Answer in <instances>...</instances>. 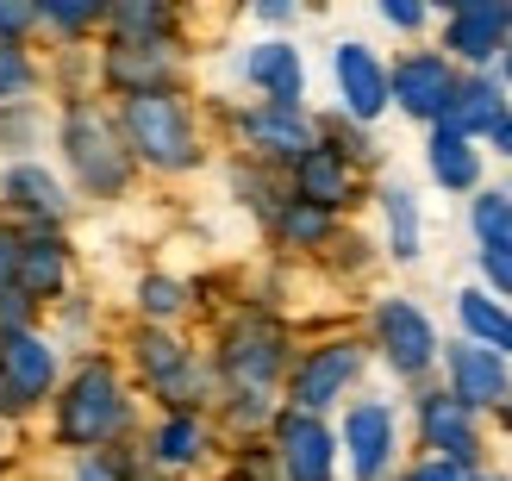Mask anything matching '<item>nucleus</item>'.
<instances>
[{"label": "nucleus", "instance_id": "41", "mask_svg": "<svg viewBox=\"0 0 512 481\" xmlns=\"http://www.w3.org/2000/svg\"><path fill=\"white\" fill-rule=\"evenodd\" d=\"M506 75H512V50H506Z\"/></svg>", "mask_w": 512, "mask_h": 481}, {"label": "nucleus", "instance_id": "19", "mask_svg": "<svg viewBox=\"0 0 512 481\" xmlns=\"http://www.w3.org/2000/svg\"><path fill=\"white\" fill-rule=\"evenodd\" d=\"M7 200L25 213V219H38V225H57L63 219V188L50 182V175L38 169V163H19V169H7Z\"/></svg>", "mask_w": 512, "mask_h": 481}, {"label": "nucleus", "instance_id": "31", "mask_svg": "<svg viewBox=\"0 0 512 481\" xmlns=\"http://www.w3.org/2000/svg\"><path fill=\"white\" fill-rule=\"evenodd\" d=\"M75 481H125V463L113 450H88V457L75 463Z\"/></svg>", "mask_w": 512, "mask_h": 481}, {"label": "nucleus", "instance_id": "9", "mask_svg": "<svg viewBox=\"0 0 512 481\" xmlns=\"http://www.w3.org/2000/svg\"><path fill=\"white\" fill-rule=\"evenodd\" d=\"M506 32H512V7H506V0H469V7L450 13V50L469 57V63H488L494 50L506 44Z\"/></svg>", "mask_w": 512, "mask_h": 481}, {"label": "nucleus", "instance_id": "4", "mask_svg": "<svg viewBox=\"0 0 512 481\" xmlns=\"http://www.w3.org/2000/svg\"><path fill=\"white\" fill-rule=\"evenodd\" d=\"M50 382H57V357H50L44 338H32V332L0 338V407L7 413L32 407V400L50 394Z\"/></svg>", "mask_w": 512, "mask_h": 481}, {"label": "nucleus", "instance_id": "21", "mask_svg": "<svg viewBox=\"0 0 512 481\" xmlns=\"http://www.w3.org/2000/svg\"><path fill=\"white\" fill-rule=\"evenodd\" d=\"M107 75L125 88V100H132V94H157V82L169 75V57H163V44H119L107 57Z\"/></svg>", "mask_w": 512, "mask_h": 481}, {"label": "nucleus", "instance_id": "33", "mask_svg": "<svg viewBox=\"0 0 512 481\" xmlns=\"http://www.w3.org/2000/svg\"><path fill=\"white\" fill-rule=\"evenodd\" d=\"M119 32L132 38V32H163V7H119Z\"/></svg>", "mask_w": 512, "mask_h": 481}, {"label": "nucleus", "instance_id": "40", "mask_svg": "<svg viewBox=\"0 0 512 481\" xmlns=\"http://www.w3.org/2000/svg\"><path fill=\"white\" fill-rule=\"evenodd\" d=\"M506 432H512V400H506Z\"/></svg>", "mask_w": 512, "mask_h": 481}, {"label": "nucleus", "instance_id": "11", "mask_svg": "<svg viewBox=\"0 0 512 481\" xmlns=\"http://www.w3.org/2000/svg\"><path fill=\"white\" fill-rule=\"evenodd\" d=\"M450 400H463L469 413L506 400V363L494 350H481V344H456L450 350Z\"/></svg>", "mask_w": 512, "mask_h": 481}, {"label": "nucleus", "instance_id": "28", "mask_svg": "<svg viewBox=\"0 0 512 481\" xmlns=\"http://www.w3.org/2000/svg\"><path fill=\"white\" fill-rule=\"evenodd\" d=\"M32 88V57L19 44H0V107H13V94Z\"/></svg>", "mask_w": 512, "mask_h": 481}, {"label": "nucleus", "instance_id": "12", "mask_svg": "<svg viewBox=\"0 0 512 481\" xmlns=\"http://www.w3.org/2000/svg\"><path fill=\"white\" fill-rule=\"evenodd\" d=\"M419 432L431 450H444V463H469L475 457V413L463 407V400H450V394H431L425 407H419Z\"/></svg>", "mask_w": 512, "mask_h": 481}, {"label": "nucleus", "instance_id": "10", "mask_svg": "<svg viewBox=\"0 0 512 481\" xmlns=\"http://www.w3.org/2000/svg\"><path fill=\"white\" fill-rule=\"evenodd\" d=\"M356 344H325V350H313V357L300 363V375H294V400H300V413H319V407H331V400L344 394V382L356 375Z\"/></svg>", "mask_w": 512, "mask_h": 481}, {"label": "nucleus", "instance_id": "37", "mask_svg": "<svg viewBox=\"0 0 512 481\" xmlns=\"http://www.w3.org/2000/svg\"><path fill=\"white\" fill-rule=\"evenodd\" d=\"M381 13H388L394 25H419V19H425V13L413 7V0H388V7H381Z\"/></svg>", "mask_w": 512, "mask_h": 481}, {"label": "nucleus", "instance_id": "26", "mask_svg": "<svg viewBox=\"0 0 512 481\" xmlns=\"http://www.w3.org/2000/svg\"><path fill=\"white\" fill-rule=\"evenodd\" d=\"M200 444H207V438H200V425L182 413V419H169L163 432H157V457L175 463V469H188V463H200Z\"/></svg>", "mask_w": 512, "mask_h": 481}, {"label": "nucleus", "instance_id": "14", "mask_svg": "<svg viewBox=\"0 0 512 481\" xmlns=\"http://www.w3.org/2000/svg\"><path fill=\"white\" fill-rule=\"evenodd\" d=\"M63 275H69V250L57 238H25V244H13V282H19L25 300L63 294Z\"/></svg>", "mask_w": 512, "mask_h": 481}, {"label": "nucleus", "instance_id": "16", "mask_svg": "<svg viewBox=\"0 0 512 481\" xmlns=\"http://www.w3.org/2000/svg\"><path fill=\"white\" fill-rule=\"evenodd\" d=\"M500 119H506V100H500V88L488 82V75H475V82H456V100H450V113H444V132L475 138V132H494Z\"/></svg>", "mask_w": 512, "mask_h": 481}, {"label": "nucleus", "instance_id": "30", "mask_svg": "<svg viewBox=\"0 0 512 481\" xmlns=\"http://www.w3.org/2000/svg\"><path fill=\"white\" fill-rule=\"evenodd\" d=\"M182 282H163V275H157V282H144V313H157V319H169V313H182Z\"/></svg>", "mask_w": 512, "mask_h": 481}, {"label": "nucleus", "instance_id": "1", "mask_svg": "<svg viewBox=\"0 0 512 481\" xmlns=\"http://www.w3.org/2000/svg\"><path fill=\"white\" fill-rule=\"evenodd\" d=\"M125 138H132L138 157L163 163V169H188L200 150H194V125H188V107L175 94H132L125 100Z\"/></svg>", "mask_w": 512, "mask_h": 481}, {"label": "nucleus", "instance_id": "32", "mask_svg": "<svg viewBox=\"0 0 512 481\" xmlns=\"http://www.w3.org/2000/svg\"><path fill=\"white\" fill-rule=\"evenodd\" d=\"M38 19H57V25H88V19H100V7H94V0H50V7H38Z\"/></svg>", "mask_w": 512, "mask_h": 481}, {"label": "nucleus", "instance_id": "3", "mask_svg": "<svg viewBox=\"0 0 512 481\" xmlns=\"http://www.w3.org/2000/svg\"><path fill=\"white\" fill-rule=\"evenodd\" d=\"M63 144H69V163H75V175H82V188H94V194H119V188H125L132 163H125L113 125L100 119L94 107H75V113H69Z\"/></svg>", "mask_w": 512, "mask_h": 481}, {"label": "nucleus", "instance_id": "5", "mask_svg": "<svg viewBox=\"0 0 512 481\" xmlns=\"http://www.w3.org/2000/svg\"><path fill=\"white\" fill-rule=\"evenodd\" d=\"M375 332H381V350H388V363L400 375H419L431 357H438V332H431V319L419 307H406V300H381Z\"/></svg>", "mask_w": 512, "mask_h": 481}, {"label": "nucleus", "instance_id": "23", "mask_svg": "<svg viewBox=\"0 0 512 481\" xmlns=\"http://www.w3.org/2000/svg\"><path fill=\"white\" fill-rule=\"evenodd\" d=\"M138 369L150 375V388L169 394V400H188V350L169 344V338H144L138 344Z\"/></svg>", "mask_w": 512, "mask_h": 481}, {"label": "nucleus", "instance_id": "35", "mask_svg": "<svg viewBox=\"0 0 512 481\" xmlns=\"http://www.w3.org/2000/svg\"><path fill=\"white\" fill-rule=\"evenodd\" d=\"M32 19H38V7H0V44H13L19 32H32Z\"/></svg>", "mask_w": 512, "mask_h": 481}, {"label": "nucleus", "instance_id": "2", "mask_svg": "<svg viewBox=\"0 0 512 481\" xmlns=\"http://www.w3.org/2000/svg\"><path fill=\"white\" fill-rule=\"evenodd\" d=\"M125 425V394L107 363H82V375L63 394V438L69 444H107Z\"/></svg>", "mask_w": 512, "mask_h": 481}, {"label": "nucleus", "instance_id": "22", "mask_svg": "<svg viewBox=\"0 0 512 481\" xmlns=\"http://www.w3.org/2000/svg\"><path fill=\"white\" fill-rule=\"evenodd\" d=\"M456 313H463V325H469V338L481 344V350H512V313L500 307V300H488V294H456Z\"/></svg>", "mask_w": 512, "mask_h": 481}, {"label": "nucleus", "instance_id": "15", "mask_svg": "<svg viewBox=\"0 0 512 481\" xmlns=\"http://www.w3.org/2000/svg\"><path fill=\"white\" fill-rule=\"evenodd\" d=\"M294 182H300V200L306 207H319V213H331V207H344L350 200V163H344V150H306L300 157V169H294Z\"/></svg>", "mask_w": 512, "mask_h": 481}, {"label": "nucleus", "instance_id": "38", "mask_svg": "<svg viewBox=\"0 0 512 481\" xmlns=\"http://www.w3.org/2000/svg\"><path fill=\"white\" fill-rule=\"evenodd\" d=\"M13 275V238H0V282Z\"/></svg>", "mask_w": 512, "mask_h": 481}, {"label": "nucleus", "instance_id": "13", "mask_svg": "<svg viewBox=\"0 0 512 481\" xmlns=\"http://www.w3.org/2000/svg\"><path fill=\"white\" fill-rule=\"evenodd\" d=\"M338 88H344V107L356 119H375L381 107H388V69L375 63L369 44H344L338 50Z\"/></svg>", "mask_w": 512, "mask_h": 481}, {"label": "nucleus", "instance_id": "24", "mask_svg": "<svg viewBox=\"0 0 512 481\" xmlns=\"http://www.w3.org/2000/svg\"><path fill=\"white\" fill-rule=\"evenodd\" d=\"M431 175H438L444 188H475V175H481L475 144L456 138V132H438V138H431Z\"/></svg>", "mask_w": 512, "mask_h": 481}, {"label": "nucleus", "instance_id": "25", "mask_svg": "<svg viewBox=\"0 0 512 481\" xmlns=\"http://www.w3.org/2000/svg\"><path fill=\"white\" fill-rule=\"evenodd\" d=\"M475 238H481V250H512V194L475 200Z\"/></svg>", "mask_w": 512, "mask_h": 481}, {"label": "nucleus", "instance_id": "36", "mask_svg": "<svg viewBox=\"0 0 512 481\" xmlns=\"http://www.w3.org/2000/svg\"><path fill=\"white\" fill-rule=\"evenodd\" d=\"M406 481H463V469H456V463H444V457H431V463H419V469L406 475Z\"/></svg>", "mask_w": 512, "mask_h": 481}, {"label": "nucleus", "instance_id": "8", "mask_svg": "<svg viewBox=\"0 0 512 481\" xmlns=\"http://www.w3.org/2000/svg\"><path fill=\"white\" fill-rule=\"evenodd\" d=\"M275 438H281V475L288 481H331V432L313 413H288Z\"/></svg>", "mask_w": 512, "mask_h": 481}, {"label": "nucleus", "instance_id": "34", "mask_svg": "<svg viewBox=\"0 0 512 481\" xmlns=\"http://www.w3.org/2000/svg\"><path fill=\"white\" fill-rule=\"evenodd\" d=\"M481 269H488V282L500 294H512V250H481Z\"/></svg>", "mask_w": 512, "mask_h": 481}, {"label": "nucleus", "instance_id": "6", "mask_svg": "<svg viewBox=\"0 0 512 481\" xmlns=\"http://www.w3.org/2000/svg\"><path fill=\"white\" fill-rule=\"evenodd\" d=\"M388 94H394L413 119H444L450 100H456V75H450L444 57H406V63L388 75Z\"/></svg>", "mask_w": 512, "mask_h": 481}, {"label": "nucleus", "instance_id": "7", "mask_svg": "<svg viewBox=\"0 0 512 481\" xmlns=\"http://www.w3.org/2000/svg\"><path fill=\"white\" fill-rule=\"evenodd\" d=\"M344 444H350V469H356V481L388 475V463H394V413L381 407V400H363V407L344 419Z\"/></svg>", "mask_w": 512, "mask_h": 481}, {"label": "nucleus", "instance_id": "29", "mask_svg": "<svg viewBox=\"0 0 512 481\" xmlns=\"http://www.w3.org/2000/svg\"><path fill=\"white\" fill-rule=\"evenodd\" d=\"M325 232H331V219H325L319 207H306V200L281 213V238H288V244H319Z\"/></svg>", "mask_w": 512, "mask_h": 481}, {"label": "nucleus", "instance_id": "18", "mask_svg": "<svg viewBox=\"0 0 512 481\" xmlns=\"http://www.w3.org/2000/svg\"><path fill=\"white\" fill-rule=\"evenodd\" d=\"M244 69H250V82L263 88L275 107H300V57L288 44H256Z\"/></svg>", "mask_w": 512, "mask_h": 481}, {"label": "nucleus", "instance_id": "27", "mask_svg": "<svg viewBox=\"0 0 512 481\" xmlns=\"http://www.w3.org/2000/svg\"><path fill=\"white\" fill-rule=\"evenodd\" d=\"M388 238H394V257H419V207L406 188L388 194Z\"/></svg>", "mask_w": 512, "mask_h": 481}, {"label": "nucleus", "instance_id": "20", "mask_svg": "<svg viewBox=\"0 0 512 481\" xmlns=\"http://www.w3.org/2000/svg\"><path fill=\"white\" fill-rule=\"evenodd\" d=\"M244 132H250L256 150H275V157H306V150H313V144H306V119H300V107H275V100H269L263 113L244 119Z\"/></svg>", "mask_w": 512, "mask_h": 481}, {"label": "nucleus", "instance_id": "39", "mask_svg": "<svg viewBox=\"0 0 512 481\" xmlns=\"http://www.w3.org/2000/svg\"><path fill=\"white\" fill-rule=\"evenodd\" d=\"M494 144H500V150H512V119H500V125H494Z\"/></svg>", "mask_w": 512, "mask_h": 481}, {"label": "nucleus", "instance_id": "17", "mask_svg": "<svg viewBox=\"0 0 512 481\" xmlns=\"http://www.w3.org/2000/svg\"><path fill=\"white\" fill-rule=\"evenodd\" d=\"M225 363H232V375L256 394L263 382H275V369H281V338L269 332V325H244V332L232 338V350H225Z\"/></svg>", "mask_w": 512, "mask_h": 481}]
</instances>
